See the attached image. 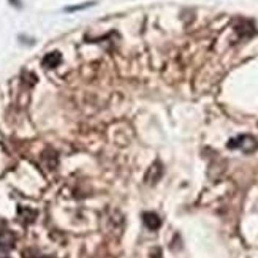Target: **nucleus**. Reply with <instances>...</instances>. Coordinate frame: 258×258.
<instances>
[{"label": "nucleus", "mask_w": 258, "mask_h": 258, "mask_svg": "<svg viewBox=\"0 0 258 258\" xmlns=\"http://www.w3.org/2000/svg\"><path fill=\"white\" fill-rule=\"evenodd\" d=\"M228 147L230 149H241L244 154H252L254 150H257L258 143L254 136L250 135H241L238 138H233L228 143Z\"/></svg>", "instance_id": "f257e3e1"}, {"label": "nucleus", "mask_w": 258, "mask_h": 258, "mask_svg": "<svg viewBox=\"0 0 258 258\" xmlns=\"http://www.w3.org/2000/svg\"><path fill=\"white\" fill-rule=\"evenodd\" d=\"M14 244V234L3 222H0V250H10Z\"/></svg>", "instance_id": "f03ea898"}, {"label": "nucleus", "mask_w": 258, "mask_h": 258, "mask_svg": "<svg viewBox=\"0 0 258 258\" xmlns=\"http://www.w3.org/2000/svg\"><path fill=\"white\" fill-rule=\"evenodd\" d=\"M62 62V54L59 51H53V53H48L45 57H43V67L46 68H56L59 67V63Z\"/></svg>", "instance_id": "7ed1b4c3"}, {"label": "nucleus", "mask_w": 258, "mask_h": 258, "mask_svg": "<svg viewBox=\"0 0 258 258\" xmlns=\"http://www.w3.org/2000/svg\"><path fill=\"white\" fill-rule=\"evenodd\" d=\"M143 220H144V224L146 227L149 228V230H159L160 225H162V219L157 216L155 212H146V214H143Z\"/></svg>", "instance_id": "20e7f679"}, {"label": "nucleus", "mask_w": 258, "mask_h": 258, "mask_svg": "<svg viewBox=\"0 0 258 258\" xmlns=\"http://www.w3.org/2000/svg\"><path fill=\"white\" fill-rule=\"evenodd\" d=\"M95 2H87V3H83V5H78V6H67L65 11H78V10H86V8H89V6H94Z\"/></svg>", "instance_id": "39448f33"}, {"label": "nucleus", "mask_w": 258, "mask_h": 258, "mask_svg": "<svg viewBox=\"0 0 258 258\" xmlns=\"http://www.w3.org/2000/svg\"><path fill=\"white\" fill-rule=\"evenodd\" d=\"M0 258H11L10 250H0Z\"/></svg>", "instance_id": "423d86ee"}, {"label": "nucleus", "mask_w": 258, "mask_h": 258, "mask_svg": "<svg viewBox=\"0 0 258 258\" xmlns=\"http://www.w3.org/2000/svg\"><path fill=\"white\" fill-rule=\"evenodd\" d=\"M162 254H160V250H157V255H152V258H160Z\"/></svg>", "instance_id": "0eeeda50"}, {"label": "nucleus", "mask_w": 258, "mask_h": 258, "mask_svg": "<svg viewBox=\"0 0 258 258\" xmlns=\"http://www.w3.org/2000/svg\"><path fill=\"white\" fill-rule=\"evenodd\" d=\"M35 258H38V257H35Z\"/></svg>", "instance_id": "6e6552de"}]
</instances>
